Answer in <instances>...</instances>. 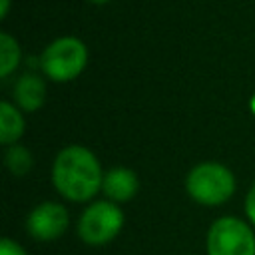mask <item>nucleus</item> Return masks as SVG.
I'll use <instances>...</instances> for the list:
<instances>
[{
  "label": "nucleus",
  "mask_w": 255,
  "mask_h": 255,
  "mask_svg": "<svg viewBox=\"0 0 255 255\" xmlns=\"http://www.w3.org/2000/svg\"><path fill=\"white\" fill-rule=\"evenodd\" d=\"M52 181L62 197L88 201L102 189L104 173L98 157L88 147L68 145L54 159Z\"/></svg>",
  "instance_id": "nucleus-1"
},
{
  "label": "nucleus",
  "mask_w": 255,
  "mask_h": 255,
  "mask_svg": "<svg viewBox=\"0 0 255 255\" xmlns=\"http://www.w3.org/2000/svg\"><path fill=\"white\" fill-rule=\"evenodd\" d=\"M185 189L189 197L201 205H221L233 195L235 177L225 165L205 161L187 173Z\"/></svg>",
  "instance_id": "nucleus-2"
},
{
  "label": "nucleus",
  "mask_w": 255,
  "mask_h": 255,
  "mask_svg": "<svg viewBox=\"0 0 255 255\" xmlns=\"http://www.w3.org/2000/svg\"><path fill=\"white\" fill-rule=\"evenodd\" d=\"M88 64V50L82 40L74 36L56 38L40 56L42 72L54 82H68L82 74Z\"/></svg>",
  "instance_id": "nucleus-3"
},
{
  "label": "nucleus",
  "mask_w": 255,
  "mask_h": 255,
  "mask_svg": "<svg viewBox=\"0 0 255 255\" xmlns=\"http://www.w3.org/2000/svg\"><path fill=\"white\" fill-rule=\"evenodd\" d=\"M124 227V211L108 199L94 201L78 221V235L88 245L110 243Z\"/></svg>",
  "instance_id": "nucleus-4"
},
{
  "label": "nucleus",
  "mask_w": 255,
  "mask_h": 255,
  "mask_svg": "<svg viewBox=\"0 0 255 255\" xmlns=\"http://www.w3.org/2000/svg\"><path fill=\"white\" fill-rule=\"evenodd\" d=\"M207 255H255V233L237 217H219L207 233Z\"/></svg>",
  "instance_id": "nucleus-5"
},
{
  "label": "nucleus",
  "mask_w": 255,
  "mask_h": 255,
  "mask_svg": "<svg viewBox=\"0 0 255 255\" xmlns=\"http://www.w3.org/2000/svg\"><path fill=\"white\" fill-rule=\"evenodd\" d=\"M68 221V211L62 203L44 201L30 211L26 219V229L38 241H52L66 231Z\"/></svg>",
  "instance_id": "nucleus-6"
},
{
  "label": "nucleus",
  "mask_w": 255,
  "mask_h": 255,
  "mask_svg": "<svg viewBox=\"0 0 255 255\" xmlns=\"http://www.w3.org/2000/svg\"><path fill=\"white\" fill-rule=\"evenodd\" d=\"M102 189L106 197L112 199L114 203H124V201L133 199V195L139 189V181L131 169L118 165V167H112L108 173H104Z\"/></svg>",
  "instance_id": "nucleus-7"
},
{
  "label": "nucleus",
  "mask_w": 255,
  "mask_h": 255,
  "mask_svg": "<svg viewBox=\"0 0 255 255\" xmlns=\"http://www.w3.org/2000/svg\"><path fill=\"white\" fill-rule=\"evenodd\" d=\"M12 94H14L18 108L26 112H36L38 108H42L46 100V84L38 74L26 72L16 80Z\"/></svg>",
  "instance_id": "nucleus-8"
},
{
  "label": "nucleus",
  "mask_w": 255,
  "mask_h": 255,
  "mask_svg": "<svg viewBox=\"0 0 255 255\" xmlns=\"http://www.w3.org/2000/svg\"><path fill=\"white\" fill-rule=\"evenodd\" d=\"M24 133V118L10 102H0V143L14 145Z\"/></svg>",
  "instance_id": "nucleus-9"
},
{
  "label": "nucleus",
  "mask_w": 255,
  "mask_h": 255,
  "mask_svg": "<svg viewBox=\"0 0 255 255\" xmlns=\"http://www.w3.org/2000/svg\"><path fill=\"white\" fill-rule=\"evenodd\" d=\"M18 62H20V46H18V42L10 34L2 32L0 34V76L2 78L10 76L14 72V68L18 66Z\"/></svg>",
  "instance_id": "nucleus-10"
},
{
  "label": "nucleus",
  "mask_w": 255,
  "mask_h": 255,
  "mask_svg": "<svg viewBox=\"0 0 255 255\" xmlns=\"http://www.w3.org/2000/svg\"><path fill=\"white\" fill-rule=\"evenodd\" d=\"M4 161H6V167L10 169V173H14V175H26L32 167L30 151L24 145H18V143H14L6 149Z\"/></svg>",
  "instance_id": "nucleus-11"
},
{
  "label": "nucleus",
  "mask_w": 255,
  "mask_h": 255,
  "mask_svg": "<svg viewBox=\"0 0 255 255\" xmlns=\"http://www.w3.org/2000/svg\"><path fill=\"white\" fill-rule=\"evenodd\" d=\"M0 255H26V251H24L16 241L4 237V239L0 241Z\"/></svg>",
  "instance_id": "nucleus-12"
},
{
  "label": "nucleus",
  "mask_w": 255,
  "mask_h": 255,
  "mask_svg": "<svg viewBox=\"0 0 255 255\" xmlns=\"http://www.w3.org/2000/svg\"><path fill=\"white\" fill-rule=\"evenodd\" d=\"M245 213H247L249 221L255 225V183H253V187L249 189V193L245 197Z\"/></svg>",
  "instance_id": "nucleus-13"
},
{
  "label": "nucleus",
  "mask_w": 255,
  "mask_h": 255,
  "mask_svg": "<svg viewBox=\"0 0 255 255\" xmlns=\"http://www.w3.org/2000/svg\"><path fill=\"white\" fill-rule=\"evenodd\" d=\"M8 10H10V0H2L0 2V18H6Z\"/></svg>",
  "instance_id": "nucleus-14"
},
{
  "label": "nucleus",
  "mask_w": 255,
  "mask_h": 255,
  "mask_svg": "<svg viewBox=\"0 0 255 255\" xmlns=\"http://www.w3.org/2000/svg\"><path fill=\"white\" fill-rule=\"evenodd\" d=\"M251 112H253V114H255V96H253V98H251Z\"/></svg>",
  "instance_id": "nucleus-15"
},
{
  "label": "nucleus",
  "mask_w": 255,
  "mask_h": 255,
  "mask_svg": "<svg viewBox=\"0 0 255 255\" xmlns=\"http://www.w3.org/2000/svg\"><path fill=\"white\" fill-rule=\"evenodd\" d=\"M90 2H94V4H106V2H110V0H90Z\"/></svg>",
  "instance_id": "nucleus-16"
}]
</instances>
